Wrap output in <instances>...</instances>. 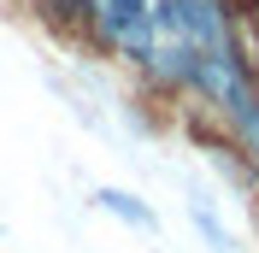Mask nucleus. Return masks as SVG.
I'll list each match as a JSON object with an SVG mask.
<instances>
[{
	"label": "nucleus",
	"instance_id": "f257e3e1",
	"mask_svg": "<svg viewBox=\"0 0 259 253\" xmlns=\"http://www.w3.org/2000/svg\"><path fill=\"white\" fill-rule=\"evenodd\" d=\"M82 12H95L100 35L130 48L136 59H153V12H147V0H77Z\"/></svg>",
	"mask_w": 259,
	"mask_h": 253
},
{
	"label": "nucleus",
	"instance_id": "f03ea898",
	"mask_svg": "<svg viewBox=\"0 0 259 253\" xmlns=\"http://www.w3.org/2000/svg\"><path fill=\"white\" fill-rule=\"evenodd\" d=\"M95 206H106L112 218L136 224V230H159V218H153V206H142L136 194H124V189H95Z\"/></svg>",
	"mask_w": 259,
	"mask_h": 253
},
{
	"label": "nucleus",
	"instance_id": "7ed1b4c3",
	"mask_svg": "<svg viewBox=\"0 0 259 253\" xmlns=\"http://www.w3.org/2000/svg\"><path fill=\"white\" fill-rule=\"evenodd\" d=\"M194 224H200V236L212 241V253H236V241L224 236V224L212 218V206H206V200H194Z\"/></svg>",
	"mask_w": 259,
	"mask_h": 253
},
{
	"label": "nucleus",
	"instance_id": "20e7f679",
	"mask_svg": "<svg viewBox=\"0 0 259 253\" xmlns=\"http://www.w3.org/2000/svg\"><path fill=\"white\" fill-rule=\"evenodd\" d=\"M230 118H236V130H242V142H247V147L259 153V100H247V106H236Z\"/></svg>",
	"mask_w": 259,
	"mask_h": 253
}]
</instances>
